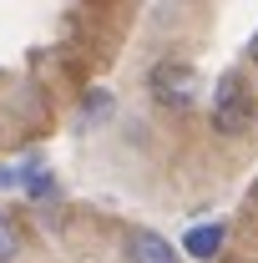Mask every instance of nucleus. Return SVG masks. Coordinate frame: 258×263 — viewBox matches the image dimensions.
Here are the masks:
<instances>
[{"mask_svg":"<svg viewBox=\"0 0 258 263\" xmlns=\"http://www.w3.org/2000/svg\"><path fill=\"white\" fill-rule=\"evenodd\" d=\"M223 238H228L223 223H202V228H193L188 238H182V248H188L193 258H213V253L223 248Z\"/></svg>","mask_w":258,"mask_h":263,"instance_id":"20e7f679","label":"nucleus"},{"mask_svg":"<svg viewBox=\"0 0 258 263\" xmlns=\"http://www.w3.org/2000/svg\"><path fill=\"white\" fill-rule=\"evenodd\" d=\"M127 258H132V263H177V248H172L162 233L137 228V233L127 238Z\"/></svg>","mask_w":258,"mask_h":263,"instance_id":"7ed1b4c3","label":"nucleus"},{"mask_svg":"<svg viewBox=\"0 0 258 263\" xmlns=\"http://www.w3.org/2000/svg\"><path fill=\"white\" fill-rule=\"evenodd\" d=\"M15 253H21V233H15V223L0 213V263H15Z\"/></svg>","mask_w":258,"mask_h":263,"instance_id":"39448f33","label":"nucleus"},{"mask_svg":"<svg viewBox=\"0 0 258 263\" xmlns=\"http://www.w3.org/2000/svg\"><path fill=\"white\" fill-rule=\"evenodd\" d=\"M253 202H258V182H253Z\"/></svg>","mask_w":258,"mask_h":263,"instance_id":"6e6552de","label":"nucleus"},{"mask_svg":"<svg viewBox=\"0 0 258 263\" xmlns=\"http://www.w3.org/2000/svg\"><path fill=\"white\" fill-rule=\"evenodd\" d=\"M147 86H152V97H157L162 106L182 111V106H193V97H197V71L188 61H177V56H167V61H157L147 71Z\"/></svg>","mask_w":258,"mask_h":263,"instance_id":"f03ea898","label":"nucleus"},{"mask_svg":"<svg viewBox=\"0 0 258 263\" xmlns=\"http://www.w3.org/2000/svg\"><path fill=\"white\" fill-rule=\"evenodd\" d=\"M10 182H21V167H0V187H10Z\"/></svg>","mask_w":258,"mask_h":263,"instance_id":"423d86ee","label":"nucleus"},{"mask_svg":"<svg viewBox=\"0 0 258 263\" xmlns=\"http://www.w3.org/2000/svg\"><path fill=\"white\" fill-rule=\"evenodd\" d=\"M248 61L258 66V31H253V41H248Z\"/></svg>","mask_w":258,"mask_h":263,"instance_id":"0eeeda50","label":"nucleus"},{"mask_svg":"<svg viewBox=\"0 0 258 263\" xmlns=\"http://www.w3.org/2000/svg\"><path fill=\"white\" fill-rule=\"evenodd\" d=\"M253 122H258V97H253V86H248L238 71L218 76V86H213V127L223 132V137H243Z\"/></svg>","mask_w":258,"mask_h":263,"instance_id":"f257e3e1","label":"nucleus"}]
</instances>
